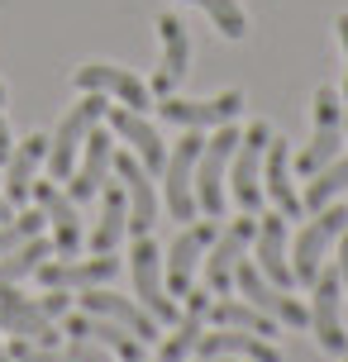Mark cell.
<instances>
[{
    "label": "cell",
    "instance_id": "cell-29",
    "mask_svg": "<svg viewBox=\"0 0 348 362\" xmlns=\"http://www.w3.org/2000/svg\"><path fill=\"white\" fill-rule=\"evenodd\" d=\"M0 329L15 334L24 344H38V348H57V329L53 320H43L34 310H15V305H0Z\"/></svg>",
    "mask_w": 348,
    "mask_h": 362
},
{
    "label": "cell",
    "instance_id": "cell-40",
    "mask_svg": "<svg viewBox=\"0 0 348 362\" xmlns=\"http://www.w3.org/2000/svg\"><path fill=\"white\" fill-rule=\"evenodd\" d=\"M0 362H15V358H10V353H5V348H0Z\"/></svg>",
    "mask_w": 348,
    "mask_h": 362
},
{
    "label": "cell",
    "instance_id": "cell-6",
    "mask_svg": "<svg viewBox=\"0 0 348 362\" xmlns=\"http://www.w3.org/2000/svg\"><path fill=\"white\" fill-rule=\"evenodd\" d=\"M158 243L153 234H139L129 248V272H134V300L158 320V325H177V300L163 296V267H158Z\"/></svg>",
    "mask_w": 348,
    "mask_h": 362
},
{
    "label": "cell",
    "instance_id": "cell-1",
    "mask_svg": "<svg viewBox=\"0 0 348 362\" xmlns=\"http://www.w3.org/2000/svg\"><path fill=\"white\" fill-rule=\"evenodd\" d=\"M105 110H110V95H100V90H86V100L57 124V134L48 139V177L53 181H67L72 177V167H76V148L86 144V134H91L100 119H105Z\"/></svg>",
    "mask_w": 348,
    "mask_h": 362
},
{
    "label": "cell",
    "instance_id": "cell-35",
    "mask_svg": "<svg viewBox=\"0 0 348 362\" xmlns=\"http://www.w3.org/2000/svg\"><path fill=\"white\" fill-rule=\"evenodd\" d=\"M67 358L72 362H115L105 348H95V344H86V339H72V348H67Z\"/></svg>",
    "mask_w": 348,
    "mask_h": 362
},
{
    "label": "cell",
    "instance_id": "cell-27",
    "mask_svg": "<svg viewBox=\"0 0 348 362\" xmlns=\"http://www.w3.org/2000/svg\"><path fill=\"white\" fill-rule=\"evenodd\" d=\"M129 234V200H124V186H100V219H95V234H91V248L95 253H115Z\"/></svg>",
    "mask_w": 348,
    "mask_h": 362
},
{
    "label": "cell",
    "instance_id": "cell-28",
    "mask_svg": "<svg viewBox=\"0 0 348 362\" xmlns=\"http://www.w3.org/2000/svg\"><path fill=\"white\" fill-rule=\"evenodd\" d=\"M210 320L224 329H248L257 339H272L277 334V320L262 315L257 305H248V300H210Z\"/></svg>",
    "mask_w": 348,
    "mask_h": 362
},
{
    "label": "cell",
    "instance_id": "cell-2",
    "mask_svg": "<svg viewBox=\"0 0 348 362\" xmlns=\"http://www.w3.org/2000/svg\"><path fill=\"white\" fill-rule=\"evenodd\" d=\"M267 139H272V129H267V119H257V124H248L238 134V148L229 158V191H234L243 215L262 210V153H267Z\"/></svg>",
    "mask_w": 348,
    "mask_h": 362
},
{
    "label": "cell",
    "instance_id": "cell-10",
    "mask_svg": "<svg viewBox=\"0 0 348 362\" xmlns=\"http://www.w3.org/2000/svg\"><path fill=\"white\" fill-rule=\"evenodd\" d=\"M62 325L72 339H86V344L115 353V362H144V339H134L124 325H115L105 315H91V310H67Z\"/></svg>",
    "mask_w": 348,
    "mask_h": 362
},
{
    "label": "cell",
    "instance_id": "cell-33",
    "mask_svg": "<svg viewBox=\"0 0 348 362\" xmlns=\"http://www.w3.org/2000/svg\"><path fill=\"white\" fill-rule=\"evenodd\" d=\"M34 234H43V210H29V215H15L10 224H0V253H10V248H19L24 238H34Z\"/></svg>",
    "mask_w": 348,
    "mask_h": 362
},
{
    "label": "cell",
    "instance_id": "cell-20",
    "mask_svg": "<svg viewBox=\"0 0 348 362\" xmlns=\"http://www.w3.org/2000/svg\"><path fill=\"white\" fill-rule=\"evenodd\" d=\"M257 267H262V276L272 281V286L291 291L296 276H291V257H286V215L277 210V215L257 219Z\"/></svg>",
    "mask_w": 348,
    "mask_h": 362
},
{
    "label": "cell",
    "instance_id": "cell-9",
    "mask_svg": "<svg viewBox=\"0 0 348 362\" xmlns=\"http://www.w3.org/2000/svg\"><path fill=\"white\" fill-rule=\"evenodd\" d=\"M253 234H257V219L253 215H243V219H234L224 234H215L210 238V248H205V286L215 291H229L234 286V272H238V262L248 257V243H253Z\"/></svg>",
    "mask_w": 348,
    "mask_h": 362
},
{
    "label": "cell",
    "instance_id": "cell-15",
    "mask_svg": "<svg viewBox=\"0 0 348 362\" xmlns=\"http://www.w3.org/2000/svg\"><path fill=\"white\" fill-rule=\"evenodd\" d=\"M76 305L91 310V315H105V320H115V325H124L129 334L144 339V344L158 339V320H153L139 300H129V296H115V291H105V286H86L81 296H76Z\"/></svg>",
    "mask_w": 348,
    "mask_h": 362
},
{
    "label": "cell",
    "instance_id": "cell-38",
    "mask_svg": "<svg viewBox=\"0 0 348 362\" xmlns=\"http://www.w3.org/2000/svg\"><path fill=\"white\" fill-rule=\"evenodd\" d=\"M339 281L348 286V229L339 234Z\"/></svg>",
    "mask_w": 348,
    "mask_h": 362
},
{
    "label": "cell",
    "instance_id": "cell-16",
    "mask_svg": "<svg viewBox=\"0 0 348 362\" xmlns=\"http://www.w3.org/2000/svg\"><path fill=\"white\" fill-rule=\"evenodd\" d=\"M110 167H115V139L105 134V129H91L86 144H81V167H72V191H67V196H72L76 205L95 200Z\"/></svg>",
    "mask_w": 348,
    "mask_h": 362
},
{
    "label": "cell",
    "instance_id": "cell-5",
    "mask_svg": "<svg viewBox=\"0 0 348 362\" xmlns=\"http://www.w3.org/2000/svg\"><path fill=\"white\" fill-rule=\"evenodd\" d=\"M339 148H344V95L334 86H320L315 90V139L296 158L301 177H315L320 167H330L339 158Z\"/></svg>",
    "mask_w": 348,
    "mask_h": 362
},
{
    "label": "cell",
    "instance_id": "cell-23",
    "mask_svg": "<svg viewBox=\"0 0 348 362\" xmlns=\"http://www.w3.org/2000/svg\"><path fill=\"white\" fill-rule=\"evenodd\" d=\"M201 358H248V362H282L272 339H257L248 329H224V334H201L196 344Z\"/></svg>",
    "mask_w": 348,
    "mask_h": 362
},
{
    "label": "cell",
    "instance_id": "cell-13",
    "mask_svg": "<svg viewBox=\"0 0 348 362\" xmlns=\"http://www.w3.org/2000/svg\"><path fill=\"white\" fill-rule=\"evenodd\" d=\"M311 291H315L311 329L320 334V348H325V353H334V358H344L348 334H344V320H339V291H344V281H339V267H334V272H320V276L311 281Z\"/></svg>",
    "mask_w": 348,
    "mask_h": 362
},
{
    "label": "cell",
    "instance_id": "cell-42",
    "mask_svg": "<svg viewBox=\"0 0 348 362\" xmlns=\"http://www.w3.org/2000/svg\"><path fill=\"white\" fill-rule=\"evenodd\" d=\"M344 362H348V348H344Z\"/></svg>",
    "mask_w": 348,
    "mask_h": 362
},
{
    "label": "cell",
    "instance_id": "cell-8",
    "mask_svg": "<svg viewBox=\"0 0 348 362\" xmlns=\"http://www.w3.org/2000/svg\"><path fill=\"white\" fill-rule=\"evenodd\" d=\"M234 286H238V296H243L248 305H257L262 315H272L277 325H286V329H306L311 325V310L301 305L296 296H286L282 286H272V281L262 276V267H253V262H238Z\"/></svg>",
    "mask_w": 348,
    "mask_h": 362
},
{
    "label": "cell",
    "instance_id": "cell-19",
    "mask_svg": "<svg viewBox=\"0 0 348 362\" xmlns=\"http://www.w3.org/2000/svg\"><path fill=\"white\" fill-rule=\"evenodd\" d=\"M158 29H163V67L153 72V86L158 95H172L177 81L191 72V34H186V24L177 15H163L158 19Z\"/></svg>",
    "mask_w": 348,
    "mask_h": 362
},
{
    "label": "cell",
    "instance_id": "cell-11",
    "mask_svg": "<svg viewBox=\"0 0 348 362\" xmlns=\"http://www.w3.org/2000/svg\"><path fill=\"white\" fill-rule=\"evenodd\" d=\"M163 119L182 129H215V124H234L238 110H243V90H224V95H210V100H177V95H163L158 100Z\"/></svg>",
    "mask_w": 348,
    "mask_h": 362
},
{
    "label": "cell",
    "instance_id": "cell-41",
    "mask_svg": "<svg viewBox=\"0 0 348 362\" xmlns=\"http://www.w3.org/2000/svg\"><path fill=\"white\" fill-rule=\"evenodd\" d=\"M0 105H5V86H0Z\"/></svg>",
    "mask_w": 348,
    "mask_h": 362
},
{
    "label": "cell",
    "instance_id": "cell-22",
    "mask_svg": "<svg viewBox=\"0 0 348 362\" xmlns=\"http://www.w3.org/2000/svg\"><path fill=\"white\" fill-rule=\"evenodd\" d=\"M205 320H210V291H191V305L177 315V334H167L163 348H158V362H186L196 353L205 334Z\"/></svg>",
    "mask_w": 348,
    "mask_h": 362
},
{
    "label": "cell",
    "instance_id": "cell-7",
    "mask_svg": "<svg viewBox=\"0 0 348 362\" xmlns=\"http://www.w3.org/2000/svg\"><path fill=\"white\" fill-rule=\"evenodd\" d=\"M201 134L196 129H186L182 139L172 144V153H167V215L172 219H196V158H201Z\"/></svg>",
    "mask_w": 348,
    "mask_h": 362
},
{
    "label": "cell",
    "instance_id": "cell-34",
    "mask_svg": "<svg viewBox=\"0 0 348 362\" xmlns=\"http://www.w3.org/2000/svg\"><path fill=\"white\" fill-rule=\"evenodd\" d=\"M10 358H15V362H72L67 353H53V348H34V344H24V339L15 344V353H10Z\"/></svg>",
    "mask_w": 348,
    "mask_h": 362
},
{
    "label": "cell",
    "instance_id": "cell-25",
    "mask_svg": "<svg viewBox=\"0 0 348 362\" xmlns=\"http://www.w3.org/2000/svg\"><path fill=\"white\" fill-rule=\"evenodd\" d=\"M262 163H267V177H262V191H267V200H272V205H277L286 219H296L306 205H301V196H296V186H291V167H286V139H267Z\"/></svg>",
    "mask_w": 348,
    "mask_h": 362
},
{
    "label": "cell",
    "instance_id": "cell-26",
    "mask_svg": "<svg viewBox=\"0 0 348 362\" xmlns=\"http://www.w3.org/2000/svg\"><path fill=\"white\" fill-rule=\"evenodd\" d=\"M115 267H120V262H115L110 253H100V257H91V262H43L38 276H43L48 286H62V291L67 286L86 291V286H105L115 276Z\"/></svg>",
    "mask_w": 348,
    "mask_h": 362
},
{
    "label": "cell",
    "instance_id": "cell-12",
    "mask_svg": "<svg viewBox=\"0 0 348 362\" xmlns=\"http://www.w3.org/2000/svg\"><path fill=\"white\" fill-rule=\"evenodd\" d=\"M76 90H100V95H110L120 105L129 110H153V90L139 81L134 72L124 67H110V62H86V67H76Z\"/></svg>",
    "mask_w": 348,
    "mask_h": 362
},
{
    "label": "cell",
    "instance_id": "cell-24",
    "mask_svg": "<svg viewBox=\"0 0 348 362\" xmlns=\"http://www.w3.org/2000/svg\"><path fill=\"white\" fill-rule=\"evenodd\" d=\"M43 158H48V139H43V134H29L24 144H15L10 163H5V200H10V205L34 196V172H38Z\"/></svg>",
    "mask_w": 348,
    "mask_h": 362
},
{
    "label": "cell",
    "instance_id": "cell-37",
    "mask_svg": "<svg viewBox=\"0 0 348 362\" xmlns=\"http://www.w3.org/2000/svg\"><path fill=\"white\" fill-rule=\"evenodd\" d=\"M10 153H15V139H10V124H5V115H0V167L10 163Z\"/></svg>",
    "mask_w": 348,
    "mask_h": 362
},
{
    "label": "cell",
    "instance_id": "cell-31",
    "mask_svg": "<svg viewBox=\"0 0 348 362\" xmlns=\"http://www.w3.org/2000/svg\"><path fill=\"white\" fill-rule=\"evenodd\" d=\"M348 191V158H334L330 167H320L311 177V186H306V196H301V205L306 210H325L330 200H339Z\"/></svg>",
    "mask_w": 348,
    "mask_h": 362
},
{
    "label": "cell",
    "instance_id": "cell-36",
    "mask_svg": "<svg viewBox=\"0 0 348 362\" xmlns=\"http://www.w3.org/2000/svg\"><path fill=\"white\" fill-rule=\"evenodd\" d=\"M334 29H339V43H344V100H348V15L334 19Z\"/></svg>",
    "mask_w": 348,
    "mask_h": 362
},
{
    "label": "cell",
    "instance_id": "cell-39",
    "mask_svg": "<svg viewBox=\"0 0 348 362\" xmlns=\"http://www.w3.org/2000/svg\"><path fill=\"white\" fill-rule=\"evenodd\" d=\"M186 362H248V358H186Z\"/></svg>",
    "mask_w": 348,
    "mask_h": 362
},
{
    "label": "cell",
    "instance_id": "cell-17",
    "mask_svg": "<svg viewBox=\"0 0 348 362\" xmlns=\"http://www.w3.org/2000/svg\"><path fill=\"white\" fill-rule=\"evenodd\" d=\"M34 200L38 210H43V219L53 224V248L62 257H72L76 248H81V219H76V200L67 196V191H57L53 181H38L34 186Z\"/></svg>",
    "mask_w": 348,
    "mask_h": 362
},
{
    "label": "cell",
    "instance_id": "cell-4",
    "mask_svg": "<svg viewBox=\"0 0 348 362\" xmlns=\"http://www.w3.org/2000/svg\"><path fill=\"white\" fill-rule=\"evenodd\" d=\"M348 229V205H325V210H315V219L301 229L296 238V253H291V276L296 286H311L315 276H320V257L330 253V243H339V234Z\"/></svg>",
    "mask_w": 348,
    "mask_h": 362
},
{
    "label": "cell",
    "instance_id": "cell-30",
    "mask_svg": "<svg viewBox=\"0 0 348 362\" xmlns=\"http://www.w3.org/2000/svg\"><path fill=\"white\" fill-rule=\"evenodd\" d=\"M53 257V243L43 234H34V238H24L19 248H10V253H0V286L5 281H19V276H29V272H38L43 262Z\"/></svg>",
    "mask_w": 348,
    "mask_h": 362
},
{
    "label": "cell",
    "instance_id": "cell-32",
    "mask_svg": "<svg viewBox=\"0 0 348 362\" xmlns=\"http://www.w3.org/2000/svg\"><path fill=\"white\" fill-rule=\"evenodd\" d=\"M191 5H201L205 15L215 19V29L224 38H243L248 34V15L238 10V0H191Z\"/></svg>",
    "mask_w": 348,
    "mask_h": 362
},
{
    "label": "cell",
    "instance_id": "cell-18",
    "mask_svg": "<svg viewBox=\"0 0 348 362\" xmlns=\"http://www.w3.org/2000/svg\"><path fill=\"white\" fill-rule=\"evenodd\" d=\"M215 234H220V229H215L210 219L177 234L172 253H167V291H172V296H191V272H196V262L205 257V248H210Z\"/></svg>",
    "mask_w": 348,
    "mask_h": 362
},
{
    "label": "cell",
    "instance_id": "cell-3",
    "mask_svg": "<svg viewBox=\"0 0 348 362\" xmlns=\"http://www.w3.org/2000/svg\"><path fill=\"white\" fill-rule=\"evenodd\" d=\"M234 148H238V129L215 124V134L201 144V158H196V205H201L210 219L224 215V172H229Z\"/></svg>",
    "mask_w": 348,
    "mask_h": 362
},
{
    "label": "cell",
    "instance_id": "cell-21",
    "mask_svg": "<svg viewBox=\"0 0 348 362\" xmlns=\"http://www.w3.org/2000/svg\"><path fill=\"white\" fill-rule=\"evenodd\" d=\"M110 115V129H115V139H124L134 153H139V163L144 167H153V172H163L167 167V144H163V134L148 124L139 110H105Z\"/></svg>",
    "mask_w": 348,
    "mask_h": 362
},
{
    "label": "cell",
    "instance_id": "cell-14",
    "mask_svg": "<svg viewBox=\"0 0 348 362\" xmlns=\"http://www.w3.org/2000/svg\"><path fill=\"white\" fill-rule=\"evenodd\" d=\"M115 172H120V186H124V200H129V234H153V224H158V191H153V177L144 172L139 158H129V153H115Z\"/></svg>",
    "mask_w": 348,
    "mask_h": 362
}]
</instances>
